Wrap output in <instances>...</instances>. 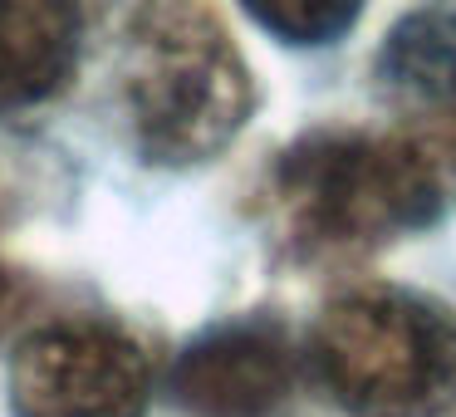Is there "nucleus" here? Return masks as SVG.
Wrapping results in <instances>:
<instances>
[{
    "mask_svg": "<svg viewBox=\"0 0 456 417\" xmlns=\"http://www.w3.org/2000/svg\"><path fill=\"white\" fill-rule=\"evenodd\" d=\"M270 201L305 250L383 246L456 207V103L403 133L319 128L280 152Z\"/></svg>",
    "mask_w": 456,
    "mask_h": 417,
    "instance_id": "1",
    "label": "nucleus"
},
{
    "mask_svg": "<svg viewBox=\"0 0 456 417\" xmlns=\"http://www.w3.org/2000/svg\"><path fill=\"white\" fill-rule=\"evenodd\" d=\"M309 364L354 417H442L456 407V309L403 285L329 299Z\"/></svg>",
    "mask_w": 456,
    "mask_h": 417,
    "instance_id": "3",
    "label": "nucleus"
},
{
    "mask_svg": "<svg viewBox=\"0 0 456 417\" xmlns=\"http://www.w3.org/2000/svg\"><path fill=\"white\" fill-rule=\"evenodd\" d=\"M11 417H142L152 364L133 334L64 319L25 334L11 354Z\"/></svg>",
    "mask_w": 456,
    "mask_h": 417,
    "instance_id": "4",
    "label": "nucleus"
},
{
    "mask_svg": "<svg viewBox=\"0 0 456 417\" xmlns=\"http://www.w3.org/2000/svg\"><path fill=\"white\" fill-rule=\"evenodd\" d=\"M387 89L422 103H456V0H422L387 30L378 50Z\"/></svg>",
    "mask_w": 456,
    "mask_h": 417,
    "instance_id": "7",
    "label": "nucleus"
},
{
    "mask_svg": "<svg viewBox=\"0 0 456 417\" xmlns=\"http://www.w3.org/2000/svg\"><path fill=\"white\" fill-rule=\"evenodd\" d=\"M260 30H270L280 45H334L344 30H354L363 0H246Z\"/></svg>",
    "mask_w": 456,
    "mask_h": 417,
    "instance_id": "8",
    "label": "nucleus"
},
{
    "mask_svg": "<svg viewBox=\"0 0 456 417\" xmlns=\"http://www.w3.org/2000/svg\"><path fill=\"white\" fill-rule=\"evenodd\" d=\"M79 54L74 0H0V113L64 89Z\"/></svg>",
    "mask_w": 456,
    "mask_h": 417,
    "instance_id": "6",
    "label": "nucleus"
},
{
    "mask_svg": "<svg viewBox=\"0 0 456 417\" xmlns=\"http://www.w3.org/2000/svg\"><path fill=\"white\" fill-rule=\"evenodd\" d=\"M295 393V348L270 319H226L172 364V397L197 417H270Z\"/></svg>",
    "mask_w": 456,
    "mask_h": 417,
    "instance_id": "5",
    "label": "nucleus"
},
{
    "mask_svg": "<svg viewBox=\"0 0 456 417\" xmlns=\"http://www.w3.org/2000/svg\"><path fill=\"white\" fill-rule=\"evenodd\" d=\"M250 109V70L207 0H148L123 45V113L142 162L191 168L216 158Z\"/></svg>",
    "mask_w": 456,
    "mask_h": 417,
    "instance_id": "2",
    "label": "nucleus"
}]
</instances>
